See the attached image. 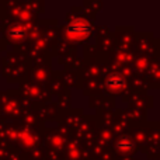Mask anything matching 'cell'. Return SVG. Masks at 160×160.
I'll list each match as a JSON object with an SVG mask.
<instances>
[{
	"label": "cell",
	"mask_w": 160,
	"mask_h": 160,
	"mask_svg": "<svg viewBox=\"0 0 160 160\" xmlns=\"http://www.w3.org/2000/svg\"><path fill=\"white\" fill-rule=\"evenodd\" d=\"M11 35H13L14 38H20V37H22V30L21 28H14V30L11 31Z\"/></svg>",
	"instance_id": "3"
},
{
	"label": "cell",
	"mask_w": 160,
	"mask_h": 160,
	"mask_svg": "<svg viewBox=\"0 0 160 160\" xmlns=\"http://www.w3.org/2000/svg\"><path fill=\"white\" fill-rule=\"evenodd\" d=\"M91 30H93L91 24L87 22V21H84V20H76V21H72L66 28L68 34L72 35V37H86L91 32Z\"/></svg>",
	"instance_id": "1"
},
{
	"label": "cell",
	"mask_w": 160,
	"mask_h": 160,
	"mask_svg": "<svg viewBox=\"0 0 160 160\" xmlns=\"http://www.w3.org/2000/svg\"><path fill=\"white\" fill-rule=\"evenodd\" d=\"M125 86V80L118 75H112L107 79V87L111 90H119Z\"/></svg>",
	"instance_id": "2"
}]
</instances>
